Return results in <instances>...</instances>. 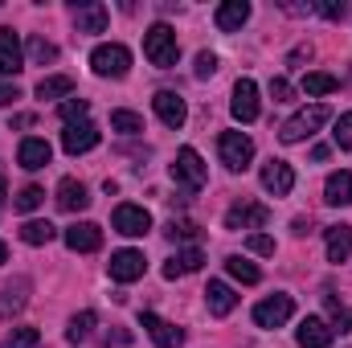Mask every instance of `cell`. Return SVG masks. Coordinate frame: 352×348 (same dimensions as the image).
Segmentation results:
<instances>
[{"label": "cell", "instance_id": "obj_37", "mask_svg": "<svg viewBox=\"0 0 352 348\" xmlns=\"http://www.w3.org/2000/svg\"><path fill=\"white\" fill-rule=\"evenodd\" d=\"M37 345V328H16L12 336H4L0 348H33Z\"/></svg>", "mask_w": 352, "mask_h": 348}, {"label": "cell", "instance_id": "obj_33", "mask_svg": "<svg viewBox=\"0 0 352 348\" xmlns=\"http://www.w3.org/2000/svg\"><path fill=\"white\" fill-rule=\"evenodd\" d=\"M90 328H94V312H78V316L70 320V328H66V340H70V345H82L90 336Z\"/></svg>", "mask_w": 352, "mask_h": 348}, {"label": "cell", "instance_id": "obj_47", "mask_svg": "<svg viewBox=\"0 0 352 348\" xmlns=\"http://www.w3.org/2000/svg\"><path fill=\"white\" fill-rule=\"evenodd\" d=\"M311 160H328V144H316L311 148Z\"/></svg>", "mask_w": 352, "mask_h": 348}, {"label": "cell", "instance_id": "obj_6", "mask_svg": "<svg viewBox=\"0 0 352 348\" xmlns=\"http://www.w3.org/2000/svg\"><path fill=\"white\" fill-rule=\"evenodd\" d=\"M291 316H295V299L283 295V291L270 295V299H263V303L254 307V324H258V328H283Z\"/></svg>", "mask_w": 352, "mask_h": 348}, {"label": "cell", "instance_id": "obj_26", "mask_svg": "<svg viewBox=\"0 0 352 348\" xmlns=\"http://www.w3.org/2000/svg\"><path fill=\"white\" fill-rule=\"evenodd\" d=\"M352 254V226H332L328 230V262H349Z\"/></svg>", "mask_w": 352, "mask_h": 348}, {"label": "cell", "instance_id": "obj_17", "mask_svg": "<svg viewBox=\"0 0 352 348\" xmlns=\"http://www.w3.org/2000/svg\"><path fill=\"white\" fill-rule=\"evenodd\" d=\"M25 70V50L12 29H0V74H21Z\"/></svg>", "mask_w": 352, "mask_h": 348}, {"label": "cell", "instance_id": "obj_3", "mask_svg": "<svg viewBox=\"0 0 352 348\" xmlns=\"http://www.w3.org/2000/svg\"><path fill=\"white\" fill-rule=\"evenodd\" d=\"M217 156L230 173H246L250 160H254V140L246 131H221L217 135Z\"/></svg>", "mask_w": 352, "mask_h": 348}, {"label": "cell", "instance_id": "obj_34", "mask_svg": "<svg viewBox=\"0 0 352 348\" xmlns=\"http://www.w3.org/2000/svg\"><path fill=\"white\" fill-rule=\"evenodd\" d=\"M324 307H328V316H332V324L340 332H352V307H344L336 295H324Z\"/></svg>", "mask_w": 352, "mask_h": 348}, {"label": "cell", "instance_id": "obj_24", "mask_svg": "<svg viewBox=\"0 0 352 348\" xmlns=\"http://www.w3.org/2000/svg\"><path fill=\"white\" fill-rule=\"evenodd\" d=\"M201 262H205V254H201L197 246H188V250H180V254H173V259L164 262V279H180V274H192V270H201Z\"/></svg>", "mask_w": 352, "mask_h": 348}, {"label": "cell", "instance_id": "obj_20", "mask_svg": "<svg viewBox=\"0 0 352 348\" xmlns=\"http://www.w3.org/2000/svg\"><path fill=\"white\" fill-rule=\"evenodd\" d=\"M74 29L78 33H102L107 29V4H98V0L74 4Z\"/></svg>", "mask_w": 352, "mask_h": 348}, {"label": "cell", "instance_id": "obj_43", "mask_svg": "<svg viewBox=\"0 0 352 348\" xmlns=\"http://www.w3.org/2000/svg\"><path fill=\"white\" fill-rule=\"evenodd\" d=\"M270 98H274V102H287V98H291V83H287V78H270Z\"/></svg>", "mask_w": 352, "mask_h": 348}, {"label": "cell", "instance_id": "obj_4", "mask_svg": "<svg viewBox=\"0 0 352 348\" xmlns=\"http://www.w3.org/2000/svg\"><path fill=\"white\" fill-rule=\"evenodd\" d=\"M90 70H94L98 78H127V70H131V50L119 45V41H107V45H98V50L90 54Z\"/></svg>", "mask_w": 352, "mask_h": 348}, {"label": "cell", "instance_id": "obj_35", "mask_svg": "<svg viewBox=\"0 0 352 348\" xmlns=\"http://www.w3.org/2000/svg\"><path fill=\"white\" fill-rule=\"evenodd\" d=\"M41 201H45V188H37V184H25V188L16 193V201H12V205H16L21 213H33Z\"/></svg>", "mask_w": 352, "mask_h": 348}, {"label": "cell", "instance_id": "obj_2", "mask_svg": "<svg viewBox=\"0 0 352 348\" xmlns=\"http://www.w3.org/2000/svg\"><path fill=\"white\" fill-rule=\"evenodd\" d=\"M144 54H148V62L156 66V70H173L176 58H180V45H176V29L173 25H152L148 33H144Z\"/></svg>", "mask_w": 352, "mask_h": 348}, {"label": "cell", "instance_id": "obj_25", "mask_svg": "<svg viewBox=\"0 0 352 348\" xmlns=\"http://www.w3.org/2000/svg\"><path fill=\"white\" fill-rule=\"evenodd\" d=\"M324 201L328 205H352V173H332L328 184H324Z\"/></svg>", "mask_w": 352, "mask_h": 348}, {"label": "cell", "instance_id": "obj_31", "mask_svg": "<svg viewBox=\"0 0 352 348\" xmlns=\"http://www.w3.org/2000/svg\"><path fill=\"white\" fill-rule=\"evenodd\" d=\"M29 58L37 66H50V62H58V45L45 41V37H29Z\"/></svg>", "mask_w": 352, "mask_h": 348}, {"label": "cell", "instance_id": "obj_13", "mask_svg": "<svg viewBox=\"0 0 352 348\" xmlns=\"http://www.w3.org/2000/svg\"><path fill=\"white\" fill-rule=\"evenodd\" d=\"M98 144V127L90 123V119H82V123H66V131H62V148L70 152V156H82V152H90Z\"/></svg>", "mask_w": 352, "mask_h": 348}, {"label": "cell", "instance_id": "obj_8", "mask_svg": "<svg viewBox=\"0 0 352 348\" xmlns=\"http://www.w3.org/2000/svg\"><path fill=\"white\" fill-rule=\"evenodd\" d=\"M111 226H115L123 238H144V234L152 230V213H148L144 205H119L115 217H111Z\"/></svg>", "mask_w": 352, "mask_h": 348}, {"label": "cell", "instance_id": "obj_29", "mask_svg": "<svg viewBox=\"0 0 352 348\" xmlns=\"http://www.w3.org/2000/svg\"><path fill=\"white\" fill-rule=\"evenodd\" d=\"M58 238V230L50 226V221H25L21 226V242H29V246H45V242H54Z\"/></svg>", "mask_w": 352, "mask_h": 348}, {"label": "cell", "instance_id": "obj_19", "mask_svg": "<svg viewBox=\"0 0 352 348\" xmlns=\"http://www.w3.org/2000/svg\"><path fill=\"white\" fill-rule=\"evenodd\" d=\"M25 303H29V279H16V283L0 287V320H12L16 312H25Z\"/></svg>", "mask_w": 352, "mask_h": 348}, {"label": "cell", "instance_id": "obj_16", "mask_svg": "<svg viewBox=\"0 0 352 348\" xmlns=\"http://www.w3.org/2000/svg\"><path fill=\"white\" fill-rule=\"evenodd\" d=\"M263 188L274 193V197H287V193L295 188V168H291L287 160H270V164H263Z\"/></svg>", "mask_w": 352, "mask_h": 348}, {"label": "cell", "instance_id": "obj_41", "mask_svg": "<svg viewBox=\"0 0 352 348\" xmlns=\"http://www.w3.org/2000/svg\"><path fill=\"white\" fill-rule=\"evenodd\" d=\"M246 246H250L254 254H274V238H266V234H250Z\"/></svg>", "mask_w": 352, "mask_h": 348}, {"label": "cell", "instance_id": "obj_38", "mask_svg": "<svg viewBox=\"0 0 352 348\" xmlns=\"http://www.w3.org/2000/svg\"><path fill=\"white\" fill-rule=\"evenodd\" d=\"M332 135H336V148H344V152H352V111H349V115H340V119H336V131H332Z\"/></svg>", "mask_w": 352, "mask_h": 348}, {"label": "cell", "instance_id": "obj_14", "mask_svg": "<svg viewBox=\"0 0 352 348\" xmlns=\"http://www.w3.org/2000/svg\"><path fill=\"white\" fill-rule=\"evenodd\" d=\"M152 107H156V115H160L164 127H184V119H188V107H184V98L176 90H156Z\"/></svg>", "mask_w": 352, "mask_h": 348}, {"label": "cell", "instance_id": "obj_40", "mask_svg": "<svg viewBox=\"0 0 352 348\" xmlns=\"http://www.w3.org/2000/svg\"><path fill=\"white\" fill-rule=\"evenodd\" d=\"M192 74H197V78H213V74H217V58H213L209 50H205V54H197V66H192Z\"/></svg>", "mask_w": 352, "mask_h": 348}, {"label": "cell", "instance_id": "obj_44", "mask_svg": "<svg viewBox=\"0 0 352 348\" xmlns=\"http://www.w3.org/2000/svg\"><path fill=\"white\" fill-rule=\"evenodd\" d=\"M21 98V90L12 87V83H0V107H8V102H16Z\"/></svg>", "mask_w": 352, "mask_h": 348}, {"label": "cell", "instance_id": "obj_23", "mask_svg": "<svg viewBox=\"0 0 352 348\" xmlns=\"http://www.w3.org/2000/svg\"><path fill=\"white\" fill-rule=\"evenodd\" d=\"M205 303H209V312H213V316H230V312H234V303H238V295H234L221 279H213V283L205 287Z\"/></svg>", "mask_w": 352, "mask_h": 348}, {"label": "cell", "instance_id": "obj_9", "mask_svg": "<svg viewBox=\"0 0 352 348\" xmlns=\"http://www.w3.org/2000/svg\"><path fill=\"white\" fill-rule=\"evenodd\" d=\"M230 111H234L238 123H254L258 119V87H254V78H238L234 98H230Z\"/></svg>", "mask_w": 352, "mask_h": 348}, {"label": "cell", "instance_id": "obj_5", "mask_svg": "<svg viewBox=\"0 0 352 348\" xmlns=\"http://www.w3.org/2000/svg\"><path fill=\"white\" fill-rule=\"evenodd\" d=\"M205 160H201V152L197 148H180L176 152V164H173V180L184 188V193H197L201 184H205Z\"/></svg>", "mask_w": 352, "mask_h": 348}, {"label": "cell", "instance_id": "obj_36", "mask_svg": "<svg viewBox=\"0 0 352 348\" xmlns=\"http://www.w3.org/2000/svg\"><path fill=\"white\" fill-rule=\"evenodd\" d=\"M87 111H90L87 98H66V102H62V119H66V123H82Z\"/></svg>", "mask_w": 352, "mask_h": 348}, {"label": "cell", "instance_id": "obj_18", "mask_svg": "<svg viewBox=\"0 0 352 348\" xmlns=\"http://www.w3.org/2000/svg\"><path fill=\"white\" fill-rule=\"evenodd\" d=\"M50 156H54V148H50L45 140H37V135L21 140V148H16V160H21V168H29V173L45 168V164H50Z\"/></svg>", "mask_w": 352, "mask_h": 348}, {"label": "cell", "instance_id": "obj_45", "mask_svg": "<svg viewBox=\"0 0 352 348\" xmlns=\"http://www.w3.org/2000/svg\"><path fill=\"white\" fill-rule=\"evenodd\" d=\"M299 62H311V45H299V50L291 54V66H299Z\"/></svg>", "mask_w": 352, "mask_h": 348}, {"label": "cell", "instance_id": "obj_27", "mask_svg": "<svg viewBox=\"0 0 352 348\" xmlns=\"http://www.w3.org/2000/svg\"><path fill=\"white\" fill-rule=\"evenodd\" d=\"M226 270H230V279H238V283H246V287H254V283L263 279V270L250 259H242V254H230V259H226Z\"/></svg>", "mask_w": 352, "mask_h": 348}, {"label": "cell", "instance_id": "obj_15", "mask_svg": "<svg viewBox=\"0 0 352 348\" xmlns=\"http://www.w3.org/2000/svg\"><path fill=\"white\" fill-rule=\"evenodd\" d=\"M62 238H66V246H70L74 254H90V250L102 246V230H98L94 221H74Z\"/></svg>", "mask_w": 352, "mask_h": 348}, {"label": "cell", "instance_id": "obj_28", "mask_svg": "<svg viewBox=\"0 0 352 348\" xmlns=\"http://www.w3.org/2000/svg\"><path fill=\"white\" fill-rule=\"evenodd\" d=\"M70 94H74V78L66 74H50L37 83V98H70Z\"/></svg>", "mask_w": 352, "mask_h": 348}, {"label": "cell", "instance_id": "obj_42", "mask_svg": "<svg viewBox=\"0 0 352 348\" xmlns=\"http://www.w3.org/2000/svg\"><path fill=\"white\" fill-rule=\"evenodd\" d=\"M316 12H320V17H328V21H340L349 8H344V4H332V0H320V4H316Z\"/></svg>", "mask_w": 352, "mask_h": 348}, {"label": "cell", "instance_id": "obj_39", "mask_svg": "<svg viewBox=\"0 0 352 348\" xmlns=\"http://www.w3.org/2000/svg\"><path fill=\"white\" fill-rule=\"evenodd\" d=\"M173 242H192L197 238V226L192 221H168V230H164Z\"/></svg>", "mask_w": 352, "mask_h": 348}, {"label": "cell", "instance_id": "obj_48", "mask_svg": "<svg viewBox=\"0 0 352 348\" xmlns=\"http://www.w3.org/2000/svg\"><path fill=\"white\" fill-rule=\"evenodd\" d=\"M4 262H8V246H4V242H0V266H4Z\"/></svg>", "mask_w": 352, "mask_h": 348}, {"label": "cell", "instance_id": "obj_49", "mask_svg": "<svg viewBox=\"0 0 352 348\" xmlns=\"http://www.w3.org/2000/svg\"><path fill=\"white\" fill-rule=\"evenodd\" d=\"M4 193H8V184H4V176H0V205H4Z\"/></svg>", "mask_w": 352, "mask_h": 348}, {"label": "cell", "instance_id": "obj_32", "mask_svg": "<svg viewBox=\"0 0 352 348\" xmlns=\"http://www.w3.org/2000/svg\"><path fill=\"white\" fill-rule=\"evenodd\" d=\"M111 127L123 131V135H140L144 131V119L135 111H111Z\"/></svg>", "mask_w": 352, "mask_h": 348}, {"label": "cell", "instance_id": "obj_21", "mask_svg": "<svg viewBox=\"0 0 352 348\" xmlns=\"http://www.w3.org/2000/svg\"><path fill=\"white\" fill-rule=\"evenodd\" d=\"M90 197H87V184L82 180H74V176H66L62 184H58V209H66V213H78V209H87Z\"/></svg>", "mask_w": 352, "mask_h": 348}, {"label": "cell", "instance_id": "obj_11", "mask_svg": "<svg viewBox=\"0 0 352 348\" xmlns=\"http://www.w3.org/2000/svg\"><path fill=\"white\" fill-rule=\"evenodd\" d=\"M107 270H111V279H115V283H135V279H144L148 262H144L140 250H115Z\"/></svg>", "mask_w": 352, "mask_h": 348}, {"label": "cell", "instance_id": "obj_22", "mask_svg": "<svg viewBox=\"0 0 352 348\" xmlns=\"http://www.w3.org/2000/svg\"><path fill=\"white\" fill-rule=\"evenodd\" d=\"M213 21H217L221 33H234V29H242V25L250 21V4H246V0H226Z\"/></svg>", "mask_w": 352, "mask_h": 348}, {"label": "cell", "instance_id": "obj_1", "mask_svg": "<svg viewBox=\"0 0 352 348\" xmlns=\"http://www.w3.org/2000/svg\"><path fill=\"white\" fill-rule=\"evenodd\" d=\"M332 119V107L328 102H311V107H303V111H295L283 127H278V140L283 144H299V140H307V135H316L324 123Z\"/></svg>", "mask_w": 352, "mask_h": 348}, {"label": "cell", "instance_id": "obj_46", "mask_svg": "<svg viewBox=\"0 0 352 348\" xmlns=\"http://www.w3.org/2000/svg\"><path fill=\"white\" fill-rule=\"evenodd\" d=\"M291 230H295V234L303 238V234H311V221H303V217H295V226H291Z\"/></svg>", "mask_w": 352, "mask_h": 348}, {"label": "cell", "instance_id": "obj_7", "mask_svg": "<svg viewBox=\"0 0 352 348\" xmlns=\"http://www.w3.org/2000/svg\"><path fill=\"white\" fill-rule=\"evenodd\" d=\"M266 221H270V209L258 205V201H242V205H234L226 213V230H250V234H258Z\"/></svg>", "mask_w": 352, "mask_h": 348}, {"label": "cell", "instance_id": "obj_30", "mask_svg": "<svg viewBox=\"0 0 352 348\" xmlns=\"http://www.w3.org/2000/svg\"><path fill=\"white\" fill-rule=\"evenodd\" d=\"M340 87L332 74H324V70H307L303 74V94H311V98H320V94H332V90Z\"/></svg>", "mask_w": 352, "mask_h": 348}, {"label": "cell", "instance_id": "obj_12", "mask_svg": "<svg viewBox=\"0 0 352 348\" xmlns=\"http://www.w3.org/2000/svg\"><path fill=\"white\" fill-rule=\"evenodd\" d=\"M140 328H144L160 348H180L184 345V332H180L176 324H168V320H160L156 312H144V316H140Z\"/></svg>", "mask_w": 352, "mask_h": 348}, {"label": "cell", "instance_id": "obj_10", "mask_svg": "<svg viewBox=\"0 0 352 348\" xmlns=\"http://www.w3.org/2000/svg\"><path fill=\"white\" fill-rule=\"evenodd\" d=\"M332 336H336V328H332L328 320H320V316H307V320H299V328H295L299 348H328Z\"/></svg>", "mask_w": 352, "mask_h": 348}]
</instances>
